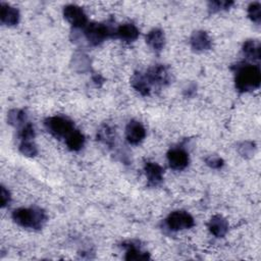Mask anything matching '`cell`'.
Segmentation results:
<instances>
[{
    "mask_svg": "<svg viewBox=\"0 0 261 261\" xmlns=\"http://www.w3.org/2000/svg\"><path fill=\"white\" fill-rule=\"evenodd\" d=\"M242 52L243 55L249 60H259L261 56V47L259 41L253 39L245 41L242 47Z\"/></svg>",
    "mask_w": 261,
    "mask_h": 261,
    "instance_id": "cell-18",
    "label": "cell"
},
{
    "mask_svg": "<svg viewBox=\"0 0 261 261\" xmlns=\"http://www.w3.org/2000/svg\"><path fill=\"white\" fill-rule=\"evenodd\" d=\"M146 43L154 51H161L165 45V36L164 32L158 28L151 30L146 35Z\"/></svg>",
    "mask_w": 261,
    "mask_h": 261,
    "instance_id": "cell-16",
    "label": "cell"
},
{
    "mask_svg": "<svg viewBox=\"0 0 261 261\" xmlns=\"http://www.w3.org/2000/svg\"><path fill=\"white\" fill-rule=\"evenodd\" d=\"M123 247L126 249L125 252V260L127 261H143V260H148L150 259V255L148 252L142 251L138 245L134 244L133 242H127L123 244Z\"/></svg>",
    "mask_w": 261,
    "mask_h": 261,
    "instance_id": "cell-17",
    "label": "cell"
},
{
    "mask_svg": "<svg viewBox=\"0 0 261 261\" xmlns=\"http://www.w3.org/2000/svg\"><path fill=\"white\" fill-rule=\"evenodd\" d=\"M146 137V129L138 120H130L125 127V138L132 145L140 144Z\"/></svg>",
    "mask_w": 261,
    "mask_h": 261,
    "instance_id": "cell-9",
    "label": "cell"
},
{
    "mask_svg": "<svg viewBox=\"0 0 261 261\" xmlns=\"http://www.w3.org/2000/svg\"><path fill=\"white\" fill-rule=\"evenodd\" d=\"M18 129V138L20 141H27V140H33L35 137V129L32 123L29 121L21 125Z\"/></svg>",
    "mask_w": 261,
    "mask_h": 261,
    "instance_id": "cell-25",
    "label": "cell"
},
{
    "mask_svg": "<svg viewBox=\"0 0 261 261\" xmlns=\"http://www.w3.org/2000/svg\"><path fill=\"white\" fill-rule=\"evenodd\" d=\"M166 157L169 167L174 170H182L189 164V154L181 147L171 148L167 152Z\"/></svg>",
    "mask_w": 261,
    "mask_h": 261,
    "instance_id": "cell-8",
    "label": "cell"
},
{
    "mask_svg": "<svg viewBox=\"0 0 261 261\" xmlns=\"http://www.w3.org/2000/svg\"><path fill=\"white\" fill-rule=\"evenodd\" d=\"M130 84H132V87L137 92H139L142 96L150 95L152 86H151L150 82L148 81L145 73L140 72V71L135 72L130 79Z\"/></svg>",
    "mask_w": 261,
    "mask_h": 261,
    "instance_id": "cell-15",
    "label": "cell"
},
{
    "mask_svg": "<svg viewBox=\"0 0 261 261\" xmlns=\"http://www.w3.org/2000/svg\"><path fill=\"white\" fill-rule=\"evenodd\" d=\"M256 146L255 143L250 142V141H245L242 142L239 146H238V152L240 153L241 156L245 157V158H249L251 156H253L254 152H255Z\"/></svg>",
    "mask_w": 261,
    "mask_h": 261,
    "instance_id": "cell-27",
    "label": "cell"
},
{
    "mask_svg": "<svg viewBox=\"0 0 261 261\" xmlns=\"http://www.w3.org/2000/svg\"><path fill=\"white\" fill-rule=\"evenodd\" d=\"M116 28L109 23L91 22L84 28V36L92 46H98L109 37H115Z\"/></svg>",
    "mask_w": 261,
    "mask_h": 261,
    "instance_id": "cell-3",
    "label": "cell"
},
{
    "mask_svg": "<svg viewBox=\"0 0 261 261\" xmlns=\"http://www.w3.org/2000/svg\"><path fill=\"white\" fill-rule=\"evenodd\" d=\"M139 34L140 32L138 28L130 22H125L123 24L118 25L115 31V37L127 43L136 41L139 37Z\"/></svg>",
    "mask_w": 261,
    "mask_h": 261,
    "instance_id": "cell-14",
    "label": "cell"
},
{
    "mask_svg": "<svg viewBox=\"0 0 261 261\" xmlns=\"http://www.w3.org/2000/svg\"><path fill=\"white\" fill-rule=\"evenodd\" d=\"M85 141V136L79 129L72 130L65 138V144L70 151H80L84 147Z\"/></svg>",
    "mask_w": 261,
    "mask_h": 261,
    "instance_id": "cell-19",
    "label": "cell"
},
{
    "mask_svg": "<svg viewBox=\"0 0 261 261\" xmlns=\"http://www.w3.org/2000/svg\"><path fill=\"white\" fill-rule=\"evenodd\" d=\"M249 18L255 22L260 23L261 21V4L259 2H253L248 6L247 9Z\"/></svg>",
    "mask_w": 261,
    "mask_h": 261,
    "instance_id": "cell-24",
    "label": "cell"
},
{
    "mask_svg": "<svg viewBox=\"0 0 261 261\" xmlns=\"http://www.w3.org/2000/svg\"><path fill=\"white\" fill-rule=\"evenodd\" d=\"M205 163L207 166L213 169H219L224 165V161L221 157L216 155H210L205 158Z\"/></svg>",
    "mask_w": 261,
    "mask_h": 261,
    "instance_id": "cell-28",
    "label": "cell"
},
{
    "mask_svg": "<svg viewBox=\"0 0 261 261\" xmlns=\"http://www.w3.org/2000/svg\"><path fill=\"white\" fill-rule=\"evenodd\" d=\"M144 170L147 176L149 187H157L163 180V169L162 167L152 161H147L144 164Z\"/></svg>",
    "mask_w": 261,
    "mask_h": 261,
    "instance_id": "cell-10",
    "label": "cell"
},
{
    "mask_svg": "<svg viewBox=\"0 0 261 261\" xmlns=\"http://www.w3.org/2000/svg\"><path fill=\"white\" fill-rule=\"evenodd\" d=\"M19 11L17 8L1 2V12H0V20L3 25L13 27L19 21Z\"/></svg>",
    "mask_w": 261,
    "mask_h": 261,
    "instance_id": "cell-12",
    "label": "cell"
},
{
    "mask_svg": "<svg viewBox=\"0 0 261 261\" xmlns=\"http://www.w3.org/2000/svg\"><path fill=\"white\" fill-rule=\"evenodd\" d=\"M7 122L18 128L28 122V115L22 109H11L7 114Z\"/></svg>",
    "mask_w": 261,
    "mask_h": 261,
    "instance_id": "cell-20",
    "label": "cell"
},
{
    "mask_svg": "<svg viewBox=\"0 0 261 261\" xmlns=\"http://www.w3.org/2000/svg\"><path fill=\"white\" fill-rule=\"evenodd\" d=\"M209 231L216 238H223L228 231V222L221 215H213L207 223Z\"/></svg>",
    "mask_w": 261,
    "mask_h": 261,
    "instance_id": "cell-13",
    "label": "cell"
},
{
    "mask_svg": "<svg viewBox=\"0 0 261 261\" xmlns=\"http://www.w3.org/2000/svg\"><path fill=\"white\" fill-rule=\"evenodd\" d=\"M232 69L234 70L236 89L239 92H251L260 87L261 71L259 66L247 62H241L234 65Z\"/></svg>",
    "mask_w": 261,
    "mask_h": 261,
    "instance_id": "cell-1",
    "label": "cell"
},
{
    "mask_svg": "<svg viewBox=\"0 0 261 261\" xmlns=\"http://www.w3.org/2000/svg\"><path fill=\"white\" fill-rule=\"evenodd\" d=\"M191 48L196 52H204L211 48L212 40L205 31H195L190 38Z\"/></svg>",
    "mask_w": 261,
    "mask_h": 261,
    "instance_id": "cell-11",
    "label": "cell"
},
{
    "mask_svg": "<svg viewBox=\"0 0 261 261\" xmlns=\"http://www.w3.org/2000/svg\"><path fill=\"white\" fill-rule=\"evenodd\" d=\"M19 152L27 157H35L38 154L37 145L33 142V140L20 141L18 146Z\"/></svg>",
    "mask_w": 261,
    "mask_h": 261,
    "instance_id": "cell-23",
    "label": "cell"
},
{
    "mask_svg": "<svg viewBox=\"0 0 261 261\" xmlns=\"http://www.w3.org/2000/svg\"><path fill=\"white\" fill-rule=\"evenodd\" d=\"M97 139L104 143L105 145L112 147L115 141V133L109 125H103L99 128L97 133Z\"/></svg>",
    "mask_w": 261,
    "mask_h": 261,
    "instance_id": "cell-21",
    "label": "cell"
},
{
    "mask_svg": "<svg viewBox=\"0 0 261 261\" xmlns=\"http://www.w3.org/2000/svg\"><path fill=\"white\" fill-rule=\"evenodd\" d=\"M0 195H1V207L4 208L8 206L9 203L11 202V195H10V192L4 186H1Z\"/></svg>",
    "mask_w": 261,
    "mask_h": 261,
    "instance_id": "cell-29",
    "label": "cell"
},
{
    "mask_svg": "<svg viewBox=\"0 0 261 261\" xmlns=\"http://www.w3.org/2000/svg\"><path fill=\"white\" fill-rule=\"evenodd\" d=\"M11 217L18 225L36 230L41 229L47 221V215L40 207L17 208L13 210Z\"/></svg>",
    "mask_w": 261,
    "mask_h": 261,
    "instance_id": "cell-2",
    "label": "cell"
},
{
    "mask_svg": "<svg viewBox=\"0 0 261 261\" xmlns=\"http://www.w3.org/2000/svg\"><path fill=\"white\" fill-rule=\"evenodd\" d=\"M72 64H73V68L80 72H84L90 69V59L88 57V55H86L85 53L79 52L75 53L72 56Z\"/></svg>",
    "mask_w": 261,
    "mask_h": 261,
    "instance_id": "cell-22",
    "label": "cell"
},
{
    "mask_svg": "<svg viewBox=\"0 0 261 261\" xmlns=\"http://www.w3.org/2000/svg\"><path fill=\"white\" fill-rule=\"evenodd\" d=\"M145 74L151 86H156L160 88L167 86L171 82V73L168 67L163 64H156L151 66L145 72Z\"/></svg>",
    "mask_w": 261,
    "mask_h": 261,
    "instance_id": "cell-6",
    "label": "cell"
},
{
    "mask_svg": "<svg viewBox=\"0 0 261 261\" xmlns=\"http://www.w3.org/2000/svg\"><path fill=\"white\" fill-rule=\"evenodd\" d=\"M233 5L232 1H210L208 3V10L210 13H215L222 10H227Z\"/></svg>",
    "mask_w": 261,
    "mask_h": 261,
    "instance_id": "cell-26",
    "label": "cell"
},
{
    "mask_svg": "<svg viewBox=\"0 0 261 261\" xmlns=\"http://www.w3.org/2000/svg\"><path fill=\"white\" fill-rule=\"evenodd\" d=\"M64 18L73 27V29H84L88 24V18L82 7L68 4L63 8Z\"/></svg>",
    "mask_w": 261,
    "mask_h": 261,
    "instance_id": "cell-7",
    "label": "cell"
},
{
    "mask_svg": "<svg viewBox=\"0 0 261 261\" xmlns=\"http://www.w3.org/2000/svg\"><path fill=\"white\" fill-rule=\"evenodd\" d=\"M196 92H197V85L195 83H191L184 89L182 94L186 98H191L196 94Z\"/></svg>",
    "mask_w": 261,
    "mask_h": 261,
    "instance_id": "cell-30",
    "label": "cell"
},
{
    "mask_svg": "<svg viewBox=\"0 0 261 261\" xmlns=\"http://www.w3.org/2000/svg\"><path fill=\"white\" fill-rule=\"evenodd\" d=\"M195 224L193 216L184 210L172 211L165 219V225L171 231H177L193 227Z\"/></svg>",
    "mask_w": 261,
    "mask_h": 261,
    "instance_id": "cell-5",
    "label": "cell"
},
{
    "mask_svg": "<svg viewBox=\"0 0 261 261\" xmlns=\"http://www.w3.org/2000/svg\"><path fill=\"white\" fill-rule=\"evenodd\" d=\"M47 130L57 139H65L72 130H74L73 122L65 116H51L44 122Z\"/></svg>",
    "mask_w": 261,
    "mask_h": 261,
    "instance_id": "cell-4",
    "label": "cell"
},
{
    "mask_svg": "<svg viewBox=\"0 0 261 261\" xmlns=\"http://www.w3.org/2000/svg\"><path fill=\"white\" fill-rule=\"evenodd\" d=\"M93 81H94V83H95L96 85L103 83V79H102V76H101L100 74H95V75H93Z\"/></svg>",
    "mask_w": 261,
    "mask_h": 261,
    "instance_id": "cell-31",
    "label": "cell"
}]
</instances>
